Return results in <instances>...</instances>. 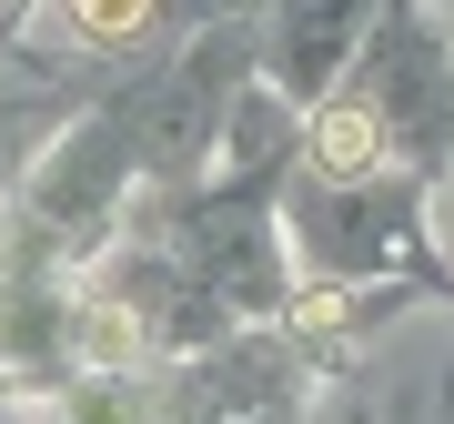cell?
<instances>
[{
	"label": "cell",
	"instance_id": "6da1fadb",
	"mask_svg": "<svg viewBox=\"0 0 454 424\" xmlns=\"http://www.w3.org/2000/svg\"><path fill=\"white\" fill-rule=\"evenodd\" d=\"M384 162V112L373 101H324L313 112V182H373Z\"/></svg>",
	"mask_w": 454,
	"mask_h": 424
},
{
	"label": "cell",
	"instance_id": "7a4b0ae2",
	"mask_svg": "<svg viewBox=\"0 0 454 424\" xmlns=\"http://www.w3.org/2000/svg\"><path fill=\"white\" fill-rule=\"evenodd\" d=\"M61 20L82 41H131V31H152V0H61Z\"/></svg>",
	"mask_w": 454,
	"mask_h": 424
}]
</instances>
